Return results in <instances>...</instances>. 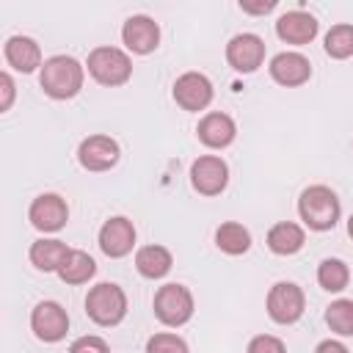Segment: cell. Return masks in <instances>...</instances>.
<instances>
[{
    "instance_id": "obj_18",
    "label": "cell",
    "mask_w": 353,
    "mask_h": 353,
    "mask_svg": "<svg viewBox=\"0 0 353 353\" xmlns=\"http://www.w3.org/2000/svg\"><path fill=\"white\" fill-rule=\"evenodd\" d=\"M6 61L22 74L36 72L39 66H44L41 63V50L30 36H11L6 41Z\"/></svg>"
},
{
    "instance_id": "obj_11",
    "label": "cell",
    "mask_w": 353,
    "mask_h": 353,
    "mask_svg": "<svg viewBox=\"0 0 353 353\" xmlns=\"http://www.w3.org/2000/svg\"><path fill=\"white\" fill-rule=\"evenodd\" d=\"M135 245V226L130 218L124 215H116V218H108L99 229V248L105 256L110 259H119V256H127Z\"/></svg>"
},
{
    "instance_id": "obj_23",
    "label": "cell",
    "mask_w": 353,
    "mask_h": 353,
    "mask_svg": "<svg viewBox=\"0 0 353 353\" xmlns=\"http://www.w3.org/2000/svg\"><path fill=\"white\" fill-rule=\"evenodd\" d=\"M94 273H97V262L85 251H74V248H72V254L66 256V262L58 270L63 284H85Z\"/></svg>"
},
{
    "instance_id": "obj_2",
    "label": "cell",
    "mask_w": 353,
    "mask_h": 353,
    "mask_svg": "<svg viewBox=\"0 0 353 353\" xmlns=\"http://www.w3.org/2000/svg\"><path fill=\"white\" fill-rule=\"evenodd\" d=\"M298 212H301V221H303L309 229H314V232H328V229L336 226L342 207H339V199H336V193H334L331 188H325V185H312V188H306V190L301 193V199H298Z\"/></svg>"
},
{
    "instance_id": "obj_30",
    "label": "cell",
    "mask_w": 353,
    "mask_h": 353,
    "mask_svg": "<svg viewBox=\"0 0 353 353\" xmlns=\"http://www.w3.org/2000/svg\"><path fill=\"white\" fill-rule=\"evenodd\" d=\"M0 85H3V102H0V110H8L11 102H14V80L8 72L0 74Z\"/></svg>"
},
{
    "instance_id": "obj_6",
    "label": "cell",
    "mask_w": 353,
    "mask_h": 353,
    "mask_svg": "<svg viewBox=\"0 0 353 353\" xmlns=\"http://www.w3.org/2000/svg\"><path fill=\"white\" fill-rule=\"evenodd\" d=\"M268 314L273 323L279 325H292L295 320H301L303 314V306H306V298H303V290L292 281H279L270 287L268 292Z\"/></svg>"
},
{
    "instance_id": "obj_16",
    "label": "cell",
    "mask_w": 353,
    "mask_h": 353,
    "mask_svg": "<svg viewBox=\"0 0 353 353\" xmlns=\"http://www.w3.org/2000/svg\"><path fill=\"white\" fill-rule=\"evenodd\" d=\"M276 33L287 44H309L317 36V19L306 11H287L276 22Z\"/></svg>"
},
{
    "instance_id": "obj_25",
    "label": "cell",
    "mask_w": 353,
    "mask_h": 353,
    "mask_svg": "<svg viewBox=\"0 0 353 353\" xmlns=\"http://www.w3.org/2000/svg\"><path fill=\"white\" fill-rule=\"evenodd\" d=\"M325 323L339 336H353V301L339 298L325 309Z\"/></svg>"
},
{
    "instance_id": "obj_3",
    "label": "cell",
    "mask_w": 353,
    "mask_h": 353,
    "mask_svg": "<svg viewBox=\"0 0 353 353\" xmlns=\"http://www.w3.org/2000/svg\"><path fill=\"white\" fill-rule=\"evenodd\" d=\"M85 314L97 325H119L127 314V295L119 284L102 281L88 290L85 295Z\"/></svg>"
},
{
    "instance_id": "obj_5",
    "label": "cell",
    "mask_w": 353,
    "mask_h": 353,
    "mask_svg": "<svg viewBox=\"0 0 353 353\" xmlns=\"http://www.w3.org/2000/svg\"><path fill=\"white\" fill-rule=\"evenodd\" d=\"M154 317L163 323V325H185L190 317H193V295L188 287L182 284H163L157 292H154Z\"/></svg>"
},
{
    "instance_id": "obj_13",
    "label": "cell",
    "mask_w": 353,
    "mask_h": 353,
    "mask_svg": "<svg viewBox=\"0 0 353 353\" xmlns=\"http://www.w3.org/2000/svg\"><path fill=\"white\" fill-rule=\"evenodd\" d=\"M121 39H124V44H127L130 52H135V55H149V52H154L157 44H160V28H157V22H154L152 17L135 14V17H130V19L124 22Z\"/></svg>"
},
{
    "instance_id": "obj_29",
    "label": "cell",
    "mask_w": 353,
    "mask_h": 353,
    "mask_svg": "<svg viewBox=\"0 0 353 353\" xmlns=\"http://www.w3.org/2000/svg\"><path fill=\"white\" fill-rule=\"evenodd\" d=\"M69 353H110V347L102 336H80L72 342Z\"/></svg>"
},
{
    "instance_id": "obj_9",
    "label": "cell",
    "mask_w": 353,
    "mask_h": 353,
    "mask_svg": "<svg viewBox=\"0 0 353 353\" xmlns=\"http://www.w3.org/2000/svg\"><path fill=\"white\" fill-rule=\"evenodd\" d=\"M229 182V165L215 157V154H204L199 160H193L190 165V185L201 193V196H218Z\"/></svg>"
},
{
    "instance_id": "obj_14",
    "label": "cell",
    "mask_w": 353,
    "mask_h": 353,
    "mask_svg": "<svg viewBox=\"0 0 353 353\" xmlns=\"http://www.w3.org/2000/svg\"><path fill=\"white\" fill-rule=\"evenodd\" d=\"M174 99L185 110H204L212 102V83L201 72H185L174 83Z\"/></svg>"
},
{
    "instance_id": "obj_31",
    "label": "cell",
    "mask_w": 353,
    "mask_h": 353,
    "mask_svg": "<svg viewBox=\"0 0 353 353\" xmlns=\"http://www.w3.org/2000/svg\"><path fill=\"white\" fill-rule=\"evenodd\" d=\"M240 8L245 14H268V11L276 8V0H268V3H245V0H240Z\"/></svg>"
},
{
    "instance_id": "obj_21",
    "label": "cell",
    "mask_w": 353,
    "mask_h": 353,
    "mask_svg": "<svg viewBox=\"0 0 353 353\" xmlns=\"http://www.w3.org/2000/svg\"><path fill=\"white\" fill-rule=\"evenodd\" d=\"M174 265V256L163 245H143L135 254V268L143 279H163Z\"/></svg>"
},
{
    "instance_id": "obj_10",
    "label": "cell",
    "mask_w": 353,
    "mask_h": 353,
    "mask_svg": "<svg viewBox=\"0 0 353 353\" xmlns=\"http://www.w3.org/2000/svg\"><path fill=\"white\" fill-rule=\"evenodd\" d=\"M28 218L39 232H58L69 221V207L58 193H41L33 199Z\"/></svg>"
},
{
    "instance_id": "obj_32",
    "label": "cell",
    "mask_w": 353,
    "mask_h": 353,
    "mask_svg": "<svg viewBox=\"0 0 353 353\" xmlns=\"http://www.w3.org/2000/svg\"><path fill=\"white\" fill-rule=\"evenodd\" d=\"M314 353H347V347H345L342 342H336V339H325V342L317 345Z\"/></svg>"
},
{
    "instance_id": "obj_8",
    "label": "cell",
    "mask_w": 353,
    "mask_h": 353,
    "mask_svg": "<svg viewBox=\"0 0 353 353\" xmlns=\"http://www.w3.org/2000/svg\"><path fill=\"white\" fill-rule=\"evenodd\" d=\"M226 61H229V66L234 72L251 74L265 61V41L256 33H237L226 44Z\"/></svg>"
},
{
    "instance_id": "obj_17",
    "label": "cell",
    "mask_w": 353,
    "mask_h": 353,
    "mask_svg": "<svg viewBox=\"0 0 353 353\" xmlns=\"http://www.w3.org/2000/svg\"><path fill=\"white\" fill-rule=\"evenodd\" d=\"M196 135H199V141H201L204 146H210V149H226V146L234 141L237 127H234L232 116H226V113H207V116L199 121Z\"/></svg>"
},
{
    "instance_id": "obj_7",
    "label": "cell",
    "mask_w": 353,
    "mask_h": 353,
    "mask_svg": "<svg viewBox=\"0 0 353 353\" xmlns=\"http://www.w3.org/2000/svg\"><path fill=\"white\" fill-rule=\"evenodd\" d=\"M30 328L41 342H61L69 331V314L55 301H41L30 312Z\"/></svg>"
},
{
    "instance_id": "obj_4",
    "label": "cell",
    "mask_w": 353,
    "mask_h": 353,
    "mask_svg": "<svg viewBox=\"0 0 353 353\" xmlns=\"http://www.w3.org/2000/svg\"><path fill=\"white\" fill-rule=\"evenodd\" d=\"M88 74L99 85H124L132 74V61L119 47H97L88 52Z\"/></svg>"
},
{
    "instance_id": "obj_15",
    "label": "cell",
    "mask_w": 353,
    "mask_h": 353,
    "mask_svg": "<svg viewBox=\"0 0 353 353\" xmlns=\"http://www.w3.org/2000/svg\"><path fill=\"white\" fill-rule=\"evenodd\" d=\"M270 77H273L279 85L295 88V85H303V83L312 77V63H309V58L301 55V52H279V55L270 61Z\"/></svg>"
},
{
    "instance_id": "obj_1",
    "label": "cell",
    "mask_w": 353,
    "mask_h": 353,
    "mask_svg": "<svg viewBox=\"0 0 353 353\" xmlns=\"http://www.w3.org/2000/svg\"><path fill=\"white\" fill-rule=\"evenodd\" d=\"M83 63L72 55H52L39 72V85L52 99H72L83 88Z\"/></svg>"
},
{
    "instance_id": "obj_26",
    "label": "cell",
    "mask_w": 353,
    "mask_h": 353,
    "mask_svg": "<svg viewBox=\"0 0 353 353\" xmlns=\"http://www.w3.org/2000/svg\"><path fill=\"white\" fill-rule=\"evenodd\" d=\"M325 52L336 61L342 58H350L353 55V25L342 22V25H334L328 33H325Z\"/></svg>"
},
{
    "instance_id": "obj_27",
    "label": "cell",
    "mask_w": 353,
    "mask_h": 353,
    "mask_svg": "<svg viewBox=\"0 0 353 353\" xmlns=\"http://www.w3.org/2000/svg\"><path fill=\"white\" fill-rule=\"evenodd\" d=\"M146 353H190L188 350V342L182 339V336H176V334H154V336H149V342H146Z\"/></svg>"
},
{
    "instance_id": "obj_28",
    "label": "cell",
    "mask_w": 353,
    "mask_h": 353,
    "mask_svg": "<svg viewBox=\"0 0 353 353\" xmlns=\"http://www.w3.org/2000/svg\"><path fill=\"white\" fill-rule=\"evenodd\" d=\"M248 353H287L284 342L279 336H270V334H259L248 342Z\"/></svg>"
},
{
    "instance_id": "obj_24",
    "label": "cell",
    "mask_w": 353,
    "mask_h": 353,
    "mask_svg": "<svg viewBox=\"0 0 353 353\" xmlns=\"http://www.w3.org/2000/svg\"><path fill=\"white\" fill-rule=\"evenodd\" d=\"M347 279H350V270H347V265L342 262V259H323L320 262V268H317V281H320V287L323 290H328V292H339V290H345L347 287Z\"/></svg>"
},
{
    "instance_id": "obj_20",
    "label": "cell",
    "mask_w": 353,
    "mask_h": 353,
    "mask_svg": "<svg viewBox=\"0 0 353 353\" xmlns=\"http://www.w3.org/2000/svg\"><path fill=\"white\" fill-rule=\"evenodd\" d=\"M303 243H306V234H303V229H301L298 223H292V221H281V223L270 226V232H268V248H270L273 254H279V256L298 254V251L303 248Z\"/></svg>"
},
{
    "instance_id": "obj_33",
    "label": "cell",
    "mask_w": 353,
    "mask_h": 353,
    "mask_svg": "<svg viewBox=\"0 0 353 353\" xmlns=\"http://www.w3.org/2000/svg\"><path fill=\"white\" fill-rule=\"evenodd\" d=\"M347 234H350V237H353V215H350V218H347Z\"/></svg>"
},
{
    "instance_id": "obj_22",
    "label": "cell",
    "mask_w": 353,
    "mask_h": 353,
    "mask_svg": "<svg viewBox=\"0 0 353 353\" xmlns=\"http://www.w3.org/2000/svg\"><path fill=\"white\" fill-rule=\"evenodd\" d=\"M215 245H218L223 254L237 256V254H245V251L251 248V234H248V229H245L243 223L226 221V223H221L218 232H215Z\"/></svg>"
},
{
    "instance_id": "obj_12",
    "label": "cell",
    "mask_w": 353,
    "mask_h": 353,
    "mask_svg": "<svg viewBox=\"0 0 353 353\" xmlns=\"http://www.w3.org/2000/svg\"><path fill=\"white\" fill-rule=\"evenodd\" d=\"M77 160L85 171H110L119 163V143L110 135H88L77 149Z\"/></svg>"
},
{
    "instance_id": "obj_19",
    "label": "cell",
    "mask_w": 353,
    "mask_h": 353,
    "mask_svg": "<svg viewBox=\"0 0 353 353\" xmlns=\"http://www.w3.org/2000/svg\"><path fill=\"white\" fill-rule=\"evenodd\" d=\"M69 254H72V248H69L66 243H61V240H44V237L36 240V243L30 245V251H28L33 268H36V270H44V273H52V270L58 273Z\"/></svg>"
}]
</instances>
